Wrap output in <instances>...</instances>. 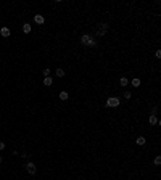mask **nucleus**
Masks as SVG:
<instances>
[{"label": "nucleus", "mask_w": 161, "mask_h": 180, "mask_svg": "<svg viewBox=\"0 0 161 180\" xmlns=\"http://www.w3.org/2000/svg\"><path fill=\"white\" fill-rule=\"evenodd\" d=\"M0 36L2 37H10V29L8 28H2L0 29Z\"/></svg>", "instance_id": "6"}, {"label": "nucleus", "mask_w": 161, "mask_h": 180, "mask_svg": "<svg viewBox=\"0 0 161 180\" xmlns=\"http://www.w3.org/2000/svg\"><path fill=\"white\" fill-rule=\"evenodd\" d=\"M148 122H150L151 125H158V124H159L158 117H156V116H151V114H150V117H148Z\"/></svg>", "instance_id": "5"}, {"label": "nucleus", "mask_w": 161, "mask_h": 180, "mask_svg": "<svg viewBox=\"0 0 161 180\" xmlns=\"http://www.w3.org/2000/svg\"><path fill=\"white\" fill-rule=\"evenodd\" d=\"M119 84H121V87H127L129 79H127V77H121V79H119Z\"/></svg>", "instance_id": "9"}, {"label": "nucleus", "mask_w": 161, "mask_h": 180, "mask_svg": "<svg viewBox=\"0 0 161 180\" xmlns=\"http://www.w3.org/2000/svg\"><path fill=\"white\" fill-rule=\"evenodd\" d=\"M106 106H108V108H116V106H119V98L118 97H110L108 100H106Z\"/></svg>", "instance_id": "2"}, {"label": "nucleus", "mask_w": 161, "mask_h": 180, "mask_svg": "<svg viewBox=\"0 0 161 180\" xmlns=\"http://www.w3.org/2000/svg\"><path fill=\"white\" fill-rule=\"evenodd\" d=\"M34 21H36L37 24H44V23H45V18L42 16V15H36V16H34Z\"/></svg>", "instance_id": "4"}, {"label": "nucleus", "mask_w": 161, "mask_h": 180, "mask_svg": "<svg viewBox=\"0 0 161 180\" xmlns=\"http://www.w3.org/2000/svg\"><path fill=\"white\" fill-rule=\"evenodd\" d=\"M140 85V79L139 77H134L132 79V87H139Z\"/></svg>", "instance_id": "11"}, {"label": "nucleus", "mask_w": 161, "mask_h": 180, "mask_svg": "<svg viewBox=\"0 0 161 180\" xmlns=\"http://www.w3.org/2000/svg\"><path fill=\"white\" fill-rule=\"evenodd\" d=\"M156 114H158V106H155L153 111H151V116H156Z\"/></svg>", "instance_id": "17"}, {"label": "nucleus", "mask_w": 161, "mask_h": 180, "mask_svg": "<svg viewBox=\"0 0 161 180\" xmlns=\"http://www.w3.org/2000/svg\"><path fill=\"white\" fill-rule=\"evenodd\" d=\"M44 76H45V77H50V69H48V68H47V69H44Z\"/></svg>", "instance_id": "14"}, {"label": "nucleus", "mask_w": 161, "mask_h": 180, "mask_svg": "<svg viewBox=\"0 0 161 180\" xmlns=\"http://www.w3.org/2000/svg\"><path fill=\"white\" fill-rule=\"evenodd\" d=\"M137 145H145V137H139V138H137Z\"/></svg>", "instance_id": "12"}, {"label": "nucleus", "mask_w": 161, "mask_h": 180, "mask_svg": "<svg viewBox=\"0 0 161 180\" xmlns=\"http://www.w3.org/2000/svg\"><path fill=\"white\" fill-rule=\"evenodd\" d=\"M26 170H28L31 175H34V174L37 172V167H36V164H34V162H28V164H26Z\"/></svg>", "instance_id": "3"}, {"label": "nucleus", "mask_w": 161, "mask_h": 180, "mask_svg": "<svg viewBox=\"0 0 161 180\" xmlns=\"http://www.w3.org/2000/svg\"><path fill=\"white\" fill-rule=\"evenodd\" d=\"M0 162H2V156H0Z\"/></svg>", "instance_id": "20"}, {"label": "nucleus", "mask_w": 161, "mask_h": 180, "mask_svg": "<svg viewBox=\"0 0 161 180\" xmlns=\"http://www.w3.org/2000/svg\"><path fill=\"white\" fill-rule=\"evenodd\" d=\"M155 164H156V166H159V164H161V158H159V156H156V158H155Z\"/></svg>", "instance_id": "16"}, {"label": "nucleus", "mask_w": 161, "mask_h": 180, "mask_svg": "<svg viewBox=\"0 0 161 180\" xmlns=\"http://www.w3.org/2000/svg\"><path fill=\"white\" fill-rule=\"evenodd\" d=\"M80 44H82V45H90V47H95V45H97V42L92 39V36H82V37H80Z\"/></svg>", "instance_id": "1"}, {"label": "nucleus", "mask_w": 161, "mask_h": 180, "mask_svg": "<svg viewBox=\"0 0 161 180\" xmlns=\"http://www.w3.org/2000/svg\"><path fill=\"white\" fill-rule=\"evenodd\" d=\"M131 97H132V95H131V92H124V98H126V100H129Z\"/></svg>", "instance_id": "15"}, {"label": "nucleus", "mask_w": 161, "mask_h": 180, "mask_svg": "<svg viewBox=\"0 0 161 180\" xmlns=\"http://www.w3.org/2000/svg\"><path fill=\"white\" fill-rule=\"evenodd\" d=\"M23 32H24V34H29L31 32V24H29V23H24V24H23Z\"/></svg>", "instance_id": "7"}, {"label": "nucleus", "mask_w": 161, "mask_h": 180, "mask_svg": "<svg viewBox=\"0 0 161 180\" xmlns=\"http://www.w3.org/2000/svg\"><path fill=\"white\" fill-rule=\"evenodd\" d=\"M68 97H69V95H68V92H64V90H61L60 92V100H68Z\"/></svg>", "instance_id": "8"}, {"label": "nucleus", "mask_w": 161, "mask_h": 180, "mask_svg": "<svg viewBox=\"0 0 161 180\" xmlns=\"http://www.w3.org/2000/svg\"><path fill=\"white\" fill-rule=\"evenodd\" d=\"M56 76H58V77H63V76H64V71L61 69V68H58V69H56Z\"/></svg>", "instance_id": "13"}, {"label": "nucleus", "mask_w": 161, "mask_h": 180, "mask_svg": "<svg viewBox=\"0 0 161 180\" xmlns=\"http://www.w3.org/2000/svg\"><path fill=\"white\" fill-rule=\"evenodd\" d=\"M2 150H5V143H3V141H0V151Z\"/></svg>", "instance_id": "18"}, {"label": "nucleus", "mask_w": 161, "mask_h": 180, "mask_svg": "<svg viewBox=\"0 0 161 180\" xmlns=\"http://www.w3.org/2000/svg\"><path fill=\"white\" fill-rule=\"evenodd\" d=\"M52 84H53V79L52 77H44V85H52Z\"/></svg>", "instance_id": "10"}, {"label": "nucleus", "mask_w": 161, "mask_h": 180, "mask_svg": "<svg viewBox=\"0 0 161 180\" xmlns=\"http://www.w3.org/2000/svg\"><path fill=\"white\" fill-rule=\"evenodd\" d=\"M155 55H156V58H161V50H156Z\"/></svg>", "instance_id": "19"}]
</instances>
